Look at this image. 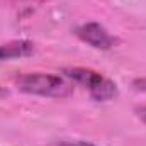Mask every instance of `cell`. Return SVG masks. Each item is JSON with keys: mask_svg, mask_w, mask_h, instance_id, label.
Masks as SVG:
<instances>
[{"mask_svg": "<svg viewBox=\"0 0 146 146\" xmlns=\"http://www.w3.org/2000/svg\"><path fill=\"white\" fill-rule=\"evenodd\" d=\"M15 85L21 92L27 95L37 97H51V99H63L73 92L72 83L60 75H48V73H26L17 76Z\"/></svg>", "mask_w": 146, "mask_h": 146, "instance_id": "obj_1", "label": "cell"}, {"mask_svg": "<svg viewBox=\"0 0 146 146\" xmlns=\"http://www.w3.org/2000/svg\"><path fill=\"white\" fill-rule=\"evenodd\" d=\"M63 75L65 78L73 80L75 83L83 85L88 90L90 97L97 102H107L117 95V85L110 78L104 76L102 73L95 72V70L73 66V68H65Z\"/></svg>", "mask_w": 146, "mask_h": 146, "instance_id": "obj_2", "label": "cell"}, {"mask_svg": "<svg viewBox=\"0 0 146 146\" xmlns=\"http://www.w3.org/2000/svg\"><path fill=\"white\" fill-rule=\"evenodd\" d=\"M75 34H76L78 39L87 42L88 46H92L95 49H102V51H109V49H112L117 44V37H114L99 22L82 24V26H78L75 29Z\"/></svg>", "mask_w": 146, "mask_h": 146, "instance_id": "obj_3", "label": "cell"}, {"mask_svg": "<svg viewBox=\"0 0 146 146\" xmlns=\"http://www.w3.org/2000/svg\"><path fill=\"white\" fill-rule=\"evenodd\" d=\"M34 53V44L26 39H17V41H9L0 46V60H19L31 56Z\"/></svg>", "mask_w": 146, "mask_h": 146, "instance_id": "obj_4", "label": "cell"}, {"mask_svg": "<svg viewBox=\"0 0 146 146\" xmlns=\"http://www.w3.org/2000/svg\"><path fill=\"white\" fill-rule=\"evenodd\" d=\"M49 146H97L87 141H80V139H61V141H54Z\"/></svg>", "mask_w": 146, "mask_h": 146, "instance_id": "obj_5", "label": "cell"}, {"mask_svg": "<svg viewBox=\"0 0 146 146\" xmlns=\"http://www.w3.org/2000/svg\"><path fill=\"white\" fill-rule=\"evenodd\" d=\"M136 114H138V117H139L143 122H146V106L138 107V109H136Z\"/></svg>", "mask_w": 146, "mask_h": 146, "instance_id": "obj_6", "label": "cell"}, {"mask_svg": "<svg viewBox=\"0 0 146 146\" xmlns=\"http://www.w3.org/2000/svg\"><path fill=\"white\" fill-rule=\"evenodd\" d=\"M5 95H7V90H5L3 87H0V99H2V97H5Z\"/></svg>", "mask_w": 146, "mask_h": 146, "instance_id": "obj_7", "label": "cell"}]
</instances>
